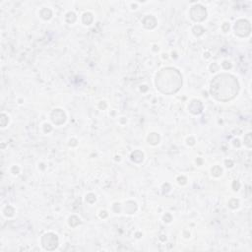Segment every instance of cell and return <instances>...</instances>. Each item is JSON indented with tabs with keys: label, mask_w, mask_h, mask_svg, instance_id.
<instances>
[{
	"label": "cell",
	"mask_w": 252,
	"mask_h": 252,
	"mask_svg": "<svg viewBox=\"0 0 252 252\" xmlns=\"http://www.w3.org/2000/svg\"><path fill=\"white\" fill-rule=\"evenodd\" d=\"M238 91L237 80L230 75L221 74L217 76L211 86V93L219 100L231 99Z\"/></svg>",
	"instance_id": "cell-1"
}]
</instances>
